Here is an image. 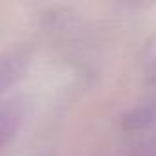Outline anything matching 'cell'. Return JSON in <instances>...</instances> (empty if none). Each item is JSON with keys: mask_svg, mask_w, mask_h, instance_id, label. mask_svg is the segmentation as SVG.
Wrapping results in <instances>:
<instances>
[{"mask_svg": "<svg viewBox=\"0 0 156 156\" xmlns=\"http://www.w3.org/2000/svg\"><path fill=\"white\" fill-rule=\"evenodd\" d=\"M24 121L22 105L17 101L0 105V152H2L19 134Z\"/></svg>", "mask_w": 156, "mask_h": 156, "instance_id": "1", "label": "cell"}]
</instances>
